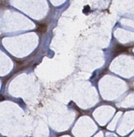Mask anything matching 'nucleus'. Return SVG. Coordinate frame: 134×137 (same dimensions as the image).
<instances>
[{
  "mask_svg": "<svg viewBox=\"0 0 134 137\" xmlns=\"http://www.w3.org/2000/svg\"><path fill=\"white\" fill-rule=\"evenodd\" d=\"M128 49L126 47L121 46V45H117L115 47L114 50H113V55H117L119 54L124 53V52H127Z\"/></svg>",
  "mask_w": 134,
  "mask_h": 137,
  "instance_id": "nucleus-1",
  "label": "nucleus"
},
{
  "mask_svg": "<svg viewBox=\"0 0 134 137\" xmlns=\"http://www.w3.org/2000/svg\"><path fill=\"white\" fill-rule=\"evenodd\" d=\"M47 26L46 23H39L37 26V31L40 34H44L47 31Z\"/></svg>",
  "mask_w": 134,
  "mask_h": 137,
  "instance_id": "nucleus-2",
  "label": "nucleus"
}]
</instances>
